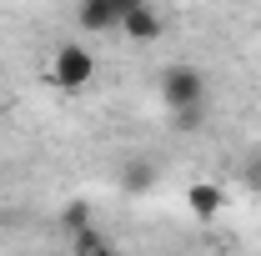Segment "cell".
<instances>
[{"instance_id": "cell-2", "label": "cell", "mask_w": 261, "mask_h": 256, "mask_svg": "<svg viewBox=\"0 0 261 256\" xmlns=\"http://www.w3.org/2000/svg\"><path fill=\"white\" fill-rule=\"evenodd\" d=\"M161 96L171 106V116H181V111H206V75L196 70V65H171L161 75Z\"/></svg>"}, {"instance_id": "cell-5", "label": "cell", "mask_w": 261, "mask_h": 256, "mask_svg": "<svg viewBox=\"0 0 261 256\" xmlns=\"http://www.w3.org/2000/svg\"><path fill=\"white\" fill-rule=\"evenodd\" d=\"M121 31H126L130 40H141V45H151V40H161V35H166V15L146 0V5H136L126 20H121Z\"/></svg>"}, {"instance_id": "cell-9", "label": "cell", "mask_w": 261, "mask_h": 256, "mask_svg": "<svg viewBox=\"0 0 261 256\" xmlns=\"http://www.w3.org/2000/svg\"><path fill=\"white\" fill-rule=\"evenodd\" d=\"M176 126H181V131H196V126H201V111H181Z\"/></svg>"}, {"instance_id": "cell-6", "label": "cell", "mask_w": 261, "mask_h": 256, "mask_svg": "<svg viewBox=\"0 0 261 256\" xmlns=\"http://www.w3.org/2000/svg\"><path fill=\"white\" fill-rule=\"evenodd\" d=\"M121 181H126V191L146 196L151 186H156V166H151V161H130L126 171H121Z\"/></svg>"}, {"instance_id": "cell-3", "label": "cell", "mask_w": 261, "mask_h": 256, "mask_svg": "<svg viewBox=\"0 0 261 256\" xmlns=\"http://www.w3.org/2000/svg\"><path fill=\"white\" fill-rule=\"evenodd\" d=\"M75 25L91 31V35L121 31V10H116V0H81V5H75Z\"/></svg>"}, {"instance_id": "cell-4", "label": "cell", "mask_w": 261, "mask_h": 256, "mask_svg": "<svg viewBox=\"0 0 261 256\" xmlns=\"http://www.w3.org/2000/svg\"><path fill=\"white\" fill-rule=\"evenodd\" d=\"M221 206H226V191H221L216 181H191V186H186V211H191L196 221H216Z\"/></svg>"}, {"instance_id": "cell-1", "label": "cell", "mask_w": 261, "mask_h": 256, "mask_svg": "<svg viewBox=\"0 0 261 256\" xmlns=\"http://www.w3.org/2000/svg\"><path fill=\"white\" fill-rule=\"evenodd\" d=\"M50 81H56L61 91H86V86L96 81V56H91L81 40L56 45V56H50Z\"/></svg>"}, {"instance_id": "cell-7", "label": "cell", "mask_w": 261, "mask_h": 256, "mask_svg": "<svg viewBox=\"0 0 261 256\" xmlns=\"http://www.w3.org/2000/svg\"><path fill=\"white\" fill-rule=\"evenodd\" d=\"M61 226L65 231H86V226H91V201H70L61 211Z\"/></svg>"}, {"instance_id": "cell-8", "label": "cell", "mask_w": 261, "mask_h": 256, "mask_svg": "<svg viewBox=\"0 0 261 256\" xmlns=\"http://www.w3.org/2000/svg\"><path fill=\"white\" fill-rule=\"evenodd\" d=\"M246 186H251V191H261V151L246 161Z\"/></svg>"}]
</instances>
